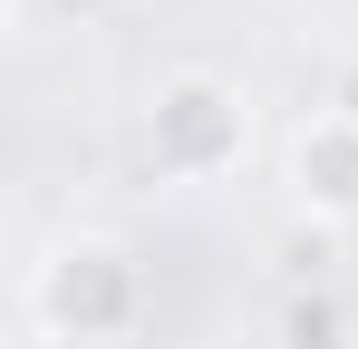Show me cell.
<instances>
[{
    "label": "cell",
    "instance_id": "1",
    "mask_svg": "<svg viewBox=\"0 0 358 349\" xmlns=\"http://www.w3.org/2000/svg\"><path fill=\"white\" fill-rule=\"evenodd\" d=\"M145 156H155V174H175V184L223 174L242 156V97L223 88V78H203V68L165 78L155 107H145Z\"/></svg>",
    "mask_w": 358,
    "mask_h": 349
},
{
    "label": "cell",
    "instance_id": "2",
    "mask_svg": "<svg viewBox=\"0 0 358 349\" xmlns=\"http://www.w3.org/2000/svg\"><path fill=\"white\" fill-rule=\"evenodd\" d=\"M39 320L59 340H117L136 320V262L117 242H59L39 262Z\"/></svg>",
    "mask_w": 358,
    "mask_h": 349
},
{
    "label": "cell",
    "instance_id": "3",
    "mask_svg": "<svg viewBox=\"0 0 358 349\" xmlns=\"http://www.w3.org/2000/svg\"><path fill=\"white\" fill-rule=\"evenodd\" d=\"M291 194H300V214H320V224H349L358 214V116H339V107L300 116V136H291Z\"/></svg>",
    "mask_w": 358,
    "mask_h": 349
},
{
    "label": "cell",
    "instance_id": "4",
    "mask_svg": "<svg viewBox=\"0 0 358 349\" xmlns=\"http://www.w3.org/2000/svg\"><path fill=\"white\" fill-rule=\"evenodd\" d=\"M281 349H349L339 340V301L329 291H300L291 310H281Z\"/></svg>",
    "mask_w": 358,
    "mask_h": 349
}]
</instances>
